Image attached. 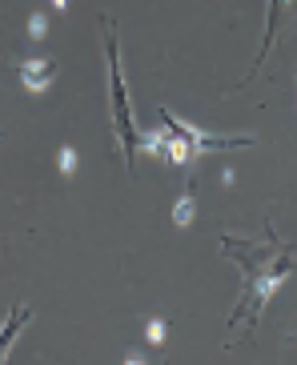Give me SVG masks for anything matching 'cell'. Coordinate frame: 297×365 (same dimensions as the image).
<instances>
[{
  "mask_svg": "<svg viewBox=\"0 0 297 365\" xmlns=\"http://www.w3.org/2000/svg\"><path fill=\"white\" fill-rule=\"evenodd\" d=\"M221 253L241 269V297L229 313V329L257 325L277 285L293 273V249L269 229L266 237H221Z\"/></svg>",
  "mask_w": 297,
  "mask_h": 365,
  "instance_id": "cell-1",
  "label": "cell"
},
{
  "mask_svg": "<svg viewBox=\"0 0 297 365\" xmlns=\"http://www.w3.org/2000/svg\"><path fill=\"white\" fill-rule=\"evenodd\" d=\"M105 56H109V113H113V133H117V153L121 161L133 169V153H137V125H133V108H129V85L125 68H121V44H117V24L105 21Z\"/></svg>",
  "mask_w": 297,
  "mask_h": 365,
  "instance_id": "cell-2",
  "label": "cell"
},
{
  "mask_svg": "<svg viewBox=\"0 0 297 365\" xmlns=\"http://www.w3.org/2000/svg\"><path fill=\"white\" fill-rule=\"evenodd\" d=\"M161 129L173 133V137L193 153V161H197L201 153H237V149H253L257 145V137H249V133H237V137H213V133L197 129V125H189V120H181L173 108H161Z\"/></svg>",
  "mask_w": 297,
  "mask_h": 365,
  "instance_id": "cell-3",
  "label": "cell"
},
{
  "mask_svg": "<svg viewBox=\"0 0 297 365\" xmlns=\"http://www.w3.org/2000/svg\"><path fill=\"white\" fill-rule=\"evenodd\" d=\"M16 76H21V85H24V88L41 93V88L53 85L56 61H53V56H32V61H21V65H16Z\"/></svg>",
  "mask_w": 297,
  "mask_h": 365,
  "instance_id": "cell-4",
  "label": "cell"
},
{
  "mask_svg": "<svg viewBox=\"0 0 297 365\" xmlns=\"http://www.w3.org/2000/svg\"><path fill=\"white\" fill-rule=\"evenodd\" d=\"M29 322H32V309H29V305H12V309H9V322L0 325V361L9 357L12 341L21 337V329H24Z\"/></svg>",
  "mask_w": 297,
  "mask_h": 365,
  "instance_id": "cell-5",
  "label": "cell"
},
{
  "mask_svg": "<svg viewBox=\"0 0 297 365\" xmlns=\"http://www.w3.org/2000/svg\"><path fill=\"white\" fill-rule=\"evenodd\" d=\"M193 213H197V205H193V189H189V193L177 201V209H173V221H177V225H189Z\"/></svg>",
  "mask_w": 297,
  "mask_h": 365,
  "instance_id": "cell-6",
  "label": "cell"
},
{
  "mask_svg": "<svg viewBox=\"0 0 297 365\" xmlns=\"http://www.w3.org/2000/svg\"><path fill=\"white\" fill-rule=\"evenodd\" d=\"M56 165H61V173L69 177V173L76 169V153L73 149H61V153H56Z\"/></svg>",
  "mask_w": 297,
  "mask_h": 365,
  "instance_id": "cell-7",
  "label": "cell"
},
{
  "mask_svg": "<svg viewBox=\"0 0 297 365\" xmlns=\"http://www.w3.org/2000/svg\"><path fill=\"white\" fill-rule=\"evenodd\" d=\"M165 333H169V329H165V322H148L145 337H148V345H161V341H165Z\"/></svg>",
  "mask_w": 297,
  "mask_h": 365,
  "instance_id": "cell-8",
  "label": "cell"
},
{
  "mask_svg": "<svg viewBox=\"0 0 297 365\" xmlns=\"http://www.w3.org/2000/svg\"><path fill=\"white\" fill-rule=\"evenodd\" d=\"M44 29H49V24H44V16L36 12V16L29 21V36H32V41H41V36H44Z\"/></svg>",
  "mask_w": 297,
  "mask_h": 365,
  "instance_id": "cell-9",
  "label": "cell"
},
{
  "mask_svg": "<svg viewBox=\"0 0 297 365\" xmlns=\"http://www.w3.org/2000/svg\"><path fill=\"white\" fill-rule=\"evenodd\" d=\"M53 4H56V9H64V4H69V0H53Z\"/></svg>",
  "mask_w": 297,
  "mask_h": 365,
  "instance_id": "cell-10",
  "label": "cell"
}]
</instances>
